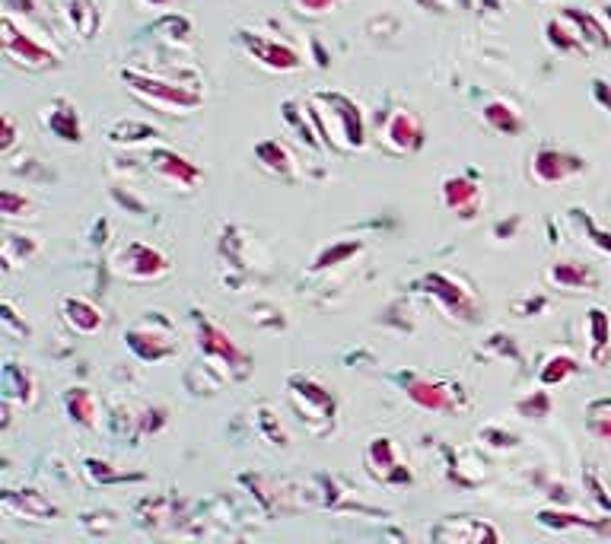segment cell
<instances>
[{
    "instance_id": "cell-29",
    "label": "cell",
    "mask_w": 611,
    "mask_h": 544,
    "mask_svg": "<svg viewBox=\"0 0 611 544\" xmlns=\"http://www.w3.org/2000/svg\"><path fill=\"white\" fill-rule=\"evenodd\" d=\"M538 522L545 529H596L599 522H589L583 516H573V513H561V510H541Z\"/></svg>"
},
{
    "instance_id": "cell-17",
    "label": "cell",
    "mask_w": 611,
    "mask_h": 544,
    "mask_svg": "<svg viewBox=\"0 0 611 544\" xmlns=\"http://www.w3.org/2000/svg\"><path fill=\"white\" fill-rule=\"evenodd\" d=\"M255 160L265 172L277 175V179H290L293 169H296L290 147L281 144V140H261V144L255 147Z\"/></svg>"
},
{
    "instance_id": "cell-33",
    "label": "cell",
    "mask_w": 611,
    "mask_h": 544,
    "mask_svg": "<svg viewBox=\"0 0 611 544\" xmlns=\"http://www.w3.org/2000/svg\"><path fill=\"white\" fill-rule=\"evenodd\" d=\"M0 214H4L7 220H13V217H29V214H32V201H29L26 195H20V191L4 188V195H0Z\"/></svg>"
},
{
    "instance_id": "cell-18",
    "label": "cell",
    "mask_w": 611,
    "mask_h": 544,
    "mask_svg": "<svg viewBox=\"0 0 611 544\" xmlns=\"http://www.w3.org/2000/svg\"><path fill=\"white\" fill-rule=\"evenodd\" d=\"M548 284L561 290H580V287H596L599 277L592 268L580 265V261H557L548 268Z\"/></svg>"
},
{
    "instance_id": "cell-25",
    "label": "cell",
    "mask_w": 611,
    "mask_h": 544,
    "mask_svg": "<svg viewBox=\"0 0 611 544\" xmlns=\"http://www.w3.org/2000/svg\"><path fill=\"white\" fill-rule=\"evenodd\" d=\"M567 20L580 29V35L583 39H589L592 45H602V48H608L611 45V32H608V26H602V20L599 16H589V13H580L576 7H567Z\"/></svg>"
},
{
    "instance_id": "cell-21",
    "label": "cell",
    "mask_w": 611,
    "mask_h": 544,
    "mask_svg": "<svg viewBox=\"0 0 611 544\" xmlns=\"http://www.w3.org/2000/svg\"><path fill=\"white\" fill-rule=\"evenodd\" d=\"M4 503L10 506V510L23 513L26 519H55L58 516V506L48 503L39 490H23V494H13V490H7Z\"/></svg>"
},
{
    "instance_id": "cell-6",
    "label": "cell",
    "mask_w": 611,
    "mask_h": 544,
    "mask_svg": "<svg viewBox=\"0 0 611 544\" xmlns=\"http://www.w3.org/2000/svg\"><path fill=\"white\" fill-rule=\"evenodd\" d=\"M586 169L583 156L567 153V150H557V147H541L532 156V179L538 185H557V182H567L570 175H580Z\"/></svg>"
},
{
    "instance_id": "cell-41",
    "label": "cell",
    "mask_w": 611,
    "mask_h": 544,
    "mask_svg": "<svg viewBox=\"0 0 611 544\" xmlns=\"http://www.w3.org/2000/svg\"><path fill=\"white\" fill-rule=\"evenodd\" d=\"M586 230L592 233V239H596V245H602V249L611 255V233H602V230H596V226H592L589 220H586Z\"/></svg>"
},
{
    "instance_id": "cell-7",
    "label": "cell",
    "mask_w": 611,
    "mask_h": 544,
    "mask_svg": "<svg viewBox=\"0 0 611 544\" xmlns=\"http://www.w3.org/2000/svg\"><path fill=\"white\" fill-rule=\"evenodd\" d=\"M242 42H246L249 55L268 70H281V74H287V70H296L303 61H300V51L290 48L287 42H277V39H268V35L261 32H242Z\"/></svg>"
},
{
    "instance_id": "cell-9",
    "label": "cell",
    "mask_w": 611,
    "mask_h": 544,
    "mask_svg": "<svg viewBox=\"0 0 611 544\" xmlns=\"http://www.w3.org/2000/svg\"><path fill=\"white\" fill-rule=\"evenodd\" d=\"M443 204L462 220H475L481 210V188L465 175H449L443 179Z\"/></svg>"
},
{
    "instance_id": "cell-10",
    "label": "cell",
    "mask_w": 611,
    "mask_h": 544,
    "mask_svg": "<svg viewBox=\"0 0 611 544\" xmlns=\"http://www.w3.org/2000/svg\"><path fill=\"white\" fill-rule=\"evenodd\" d=\"M290 398H293V405L300 408L303 414L319 411L325 420L335 417V395H331L328 389H322V385L312 382V379L293 376L290 379Z\"/></svg>"
},
{
    "instance_id": "cell-28",
    "label": "cell",
    "mask_w": 611,
    "mask_h": 544,
    "mask_svg": "<svg viewBox=\"0 0 611 544\" xmlns=\"http://www.w3.org/2000/svg\"><path fill=\"white\" fill-rule=\"evenodd\" d=\"M548 42L554 48H561L564 55H573V51H586V39H583V35L570 32L564 20H551L548 23Z\"/></svg>"
},
{
    "instance_id": "cell-26",
    "label": "cell",
    "mask_w": 611,
    "mask_h": 544,
    "mask_svg": "<svg viewBox=\"0 0 611 544\" xmlns=\"http://www.w3.org/2000/svg\"><path fill=\"white\" fill-rule=\"evenodd\" d=\"M586 325H589V335H592V360L599 363L605 357V347L611 344V322L602 309H589Z\"/></svg>"
},
{
    "instance_id": "cell-35",
    "label": "cell",
    "mask_w": 611,
    "mask_h": 544,
    "mask_svg": "<svg viewBox=\"0 0 611 544\" xmlns=\"http://www.w3.org/2000/svg\"><path fill=\"white\" fill-rule=\"evenodd\" d=\"M144 137H156V131L153 128H147V125H118L115 131H112V140L115 144H137V140H144Z\"/></svg>"
},
{
    "instance_id": "cell-2",
    "label": "cell",
    "mask_w": 611,
    "mask_h": 544,
    "mask_svg": "<svg viewBox=\"0 0 611 544\" xmlns=\"http://www.w3.org/2000/svg\"><path fill=\"white\" fill-rule=\"evenodd\" d=\"M0 39H4V55L10 64L16 67H26V70H45V67H55L58 64V51L32 39L26 29L16 26V16L13 13H4V20H0Z\"/></svg>"
},
{
    "instance_id": "cell-5",
    "label": "cell",
    "mask_w": 611,
    "mask_h": 544,
    "mask_svg": "<svg viewBox=\"0 0 611 544\" xmlns=\"http://www.w3.org/2000/svg\"><path fill=\"white\" fill-rule=\"evenodd\" d=\"M115 271L128 280H156L169 271V261L144 242H128L125 249L118 252Z\"/></svg>"
},
{
    "instance_id": "cell-39",
    "label": "cell",
    "mask_w": 611,
    "mask_h": 544,
    "mask_svg": "<svg viewBox=\"0 0 611 544\" xmlns=\"http://www.w3.org/2000/svg\"><path fill=\"white\" fill-rule=\"evenodd\" d=\"M481 440H497L494 446H500V449L516 446V436H513V433H497V430H484V433H481Z\"/></svg>"
},
{
    "instance_id": "cell-31",
    "label": "cell",
    "mask_w": 611,
    "mask_h": 544,
    "mask_svg": "<svg viewBox=\"0 0 611 544\" xmlns=\"http://www.w3.org/2000/svg\"><path fill=\"white\" fill-rule=\"evenodd\" d=\"M516 414L526 417V420L548 417V414H551V398H548V392H532V395H526V398H519V401H516Z\"/></svg>"
},
{
    "instance_id": "cell-36",
    "label": "cell",
    "mask_w": 611,
    "mask_h": 544,
    "mask_svg": "<svg viewBox=\"0 0 611 544\" xmlns=\"http://www.w3.org/2000/svg\"><path fill=\"white\" fill-rule=\"evenodd\" d=\"M296 10L300 13H309V16H322L328 10H335L338 7V0H293Z\"/></svg>"
},
{
    "instance_id": "cell-37",
    "label": "cell",
    "mask_w": 611,
    "mask_h": 544,
    "mask_svg": "<svg viewBox=\"0 0 611 544\" xmlns=\"http://www.w3.org/2000/svg\"><path fill=\"white\" fill-rule=\"evenodd\" d=\"M513 309H516V315H535L538 309H545V300H541V296H526V300L516 303Z\"/></svg>"
},
{
    "instance_id": "cell-30",
    "label": "cell",
    "mask_w": 611,
    "mask_h": 544,
    "mask_svg": "<svg viewBox=\"0 0 611 544\" xmlns=\"http://www.w3.org/2000/svg\"><path fill=\"white\" fill-rule=\"evenodd\" d=\"M363 249V242H338V245H331V249H325L319 258H316V271H325V268H335L341 265V261H347L351 255H357Z\"/></svg>"
},
{
    "instance_id": "cell-38",
    "label": "cell",
    "mask_w": 611,
    "mask_h": 544,
    "mask_svg": "<svg viewBox=\"0 0 611 544\" xmlns=\"http://www.w3.org/2000/svg\"><path fill=\"white\" fill-rule=\"evenodd\" d=\"M16 144V125H13V118L4 115V140H0V153H10Z\"/></svg>"
},
{
    "instance_id": "cell-8",
    "label": "cell",
    "mask_w": 611,
    "mask_h": 544,
    "mask_svg": "<svg viewBox=\"0 0 611 544\" xmlns=\"http://www.w3.org/2000/svg\"><path fill=\"white\" fill-rule=\"evenodd\" d=\"M198 344L207 357H217L220 363H226L230 370L246 373L249 370V357L233 344V338L226 335L223 328H217L211 319H198Z\"/></svg>"
},
{
    "instance_id": "cell-23",
    "label": "cell",
    "mask_w": 611,
    "mask_h": 544,
    "mask_svg": "<svg viewBox=\"0 0 611 544\" xmlns=\"http://www.w3.org/2000/svg\"><path fill=\"white\" fill-rule=\"evenodd\" d=\"M484 121H487V125H491L494 131H500V134H519V131H522L519 112L513 109L510 102H500V99H494V102L484 105Z\"/></svg>"
},
{
    "instance_id": "cell-1",
    "label": "cell",
    "mask_w": 611,
    "mask_h": 544,
    "mask_svg": "<svg viewBox=\"0 0 611 544\" xmlns=\"http://www.w3.org/2000/svg\"><path fill=\"white\" fill-rule=\"evenodd\" d=\"M309 118L312 128L322 137L325 147H335L341 153L360 150L366 144L363 115L357 102H351L341 93H316L309 99Z\"/></svg>"
},
{
    "instance_id": "cell-3",
    "label": "cell",
    "mask_w": 611,
    "mask_h": 544,
    "mask_svg": "<svg viewBox=\"0 0 611 544\" xmlns=\"http://www.w3.org/2000/svg\"><path fill=\"white\" fill-rule=\"evenodd\" d=\"M121 80L128 83L131 93L160 105V109H195V105H201V93L188 90L182 83H169L160 77L141 74V70H121Z\"/></svg>"
},
{
    "instance_id": "cell-42",
    "label": "cell",
    "mask_w": 611,
    "mask_h": 544,
    "mask_svg": "<svg viewBox=\"0 0 611 544\" xmlns=\"http://www.w3.org/2000/svg\"><path fill=\"white\" fill-rule=\"evenodd\" d=\"M602 20L608 23V32H611V7H605V10H602Z\"/></svg>"
},
{
    "instance_id": "cell-11",
    "label": "cell",
    "mask_w": 611,
    "mask_h": 544,
    "mask_svg": "<svg viewBox=\"0 0 611 544\" xmlns=\"http://www.w3.org/2000/svg\"><path fill=\"white\" fill-rule=\"evenodd\" d=\"M405 389H408V398L414 401L417 408H424V411H456V401H452L449 385H443V382H433V379H424V376H405Z\"/></svg>"
},
{
    "instance_id": "cell-20",
    "label": "cell",
    "mask_w": 611,
    "mask_h": 544,
    "mask_svg": "<svg viewBox=\"0 0 611 544\" xmlns=\"http://www.w3.org/2000/svg\"><path fill=\"white\" fill-rule=\"evenodd\" d=\"M61 312H64V322L71 325L77 335H93V331L102 328V312L93 303L77 300V296H67Z\"/></svg>"
},
{
    "instance_id": "cell-13",
    "label": "cell",
    "mask_w": 611,
    "mask_h": 544,
    "mask_svg": "<svg viewBox=\"0 0 611 544\" xmlns=\"http://www.w3.org/2000/svg\"><path fill=\"white\" fill-rule=\"evenodd\" d=\"M366 465H370L373 478L379 481H411L408 471H401V465L395 462V446L386 436H376L370 443V449H366Z\"/></svg>"
},
{
    "instance_id": "cell-16",
    "label": "cell",
    "mask_w": 611,
    "mask_h": 544,
    "mask_svg": "<svg viewBox=\"0 0 611 544\" xmlns=\"http://www.w3.org/2000/svg\"><path fill=\"white\" fill-rule=\"evenodd\" d=\"M45 125L51 128V134L67 140V144H80L83 140V131H80V118H77V109L67 99H55L48 105L45 112Z\"/></svg>"
},
{
    "instance_id": "cell-19",
    "label": "cell",
    "mask_w": 611,
    "mask_h": 544,
    "mask_svg": "<svg viewBox=\"0 0 611 544\" xmlns=\"http://www.w3.org/2000/svg\"><path fill=\"white\" fill-rule=\"evenodd\" d=\"M424 284L430 287L433 296H440V300H443L452 312L465 315V319H475V306H471L468 293L456 284V280H449V277H443V274H430Z\"/></svg>"
},
{
    "instance_id": "cell-12",
    "label": "cell",
    "mask_w": 611,
    "mask_h": 544,
    "mask_svg": "<svg viewBox=\"0 0 611 544\" xmlns=\"http://www.w3.org/2000/svg\"><path fill=\"white\" fill-rule=\"evenodd\" d=\"M150 166L163 175V179L176 182L182 188H195L201 179V169L188 160V156L176 153V150H153L150 153Z\"/></svg>"
},
{
    "instance_id": "cell-4",
    "label": "cell",
    "mask_w": 611,
    "mask_h": 544,
    "mask_svg": "<svg viewBox=\"0 0 611 544\" xmlns=\"http://www.w3.org/2000/svg\"><path fill=\"white\" fill-rule=\"evenodd\" d=\"M379 147L395 156H408L424 147V125L411 109H392L379 115Z\"/></svg>"
},
{
    "instance_id": "cell-27",
    "label": "cell",
    "mask_w": 611,
    "mask_h": 544,
    "mask_svg": "<svg viewBox=\"0 0 611 544\" xmlns=\"http://www.w3.org/2000/svg\"><path fill=\"white\" fill-rule=\"evenodd\" d=\"M576 370H580V366H576V360H573L570 354H554V357H548L545 366H541L538 379L545 382V385H561V382L570 379Z\"/></svg>"
},
{
    "instance_id": "cell-22",
    "label": "cell",
    "mask_w": 611,
    "mask_h": 544,
    "mask_svg": "<svg viewBox=\"0 0 611 544\" xmlns=\"http://www.w3.org/2000/svg\"><path fill=\"white\" fill-rule=\"evenodd\" d=\"M4 392H7V401H20V405H32L36 401V382L26 370H20L16 363H7L4 370Z\"/></svg>"
},
{
    "instance_id": "cell-40",
    "label": "cell",
    "mask_w": 611,
    "mask_h": 544,
    "mask_svg": "<svg viewBox=\"0 0 611 544\" xmlns=\"http://www.w3.org/2000/svg\"><path fill=\"white\" fill-rule=\"evenodd\" d=\"M592 96H596L605 109H611V86L605 80H592Z\"/></svg>"
},
{
    "instance_id": "cell-24",
    "label": "cell",
    "mask_w": 611,
    "mask_h": 544,
    "mask_svg": "<svg viewBox=\"0 0 611 544\" xmlns=\"http://www.w3.org/2000/svg\"><path fill=\"white\" fill-rule=\"evenodd\" d=\"M67 414H71L74 424L80 427H96V398L90 389H71L64 398Z\"/></svg>"
},
{
    "instance_id": "cell-32",
    "label": "cell",
    "mask_w": 611,
    "mask_h": 544,
    "mask_svg": "<svg viewBox=\"0 0 611 544\" xmlns=\"http://www.w3.org/2000/svg\"><path fill=\"white\" fill-rule=\"evenodd\" d=\"M589 427L596 436H602L605 443H611V398L596 401V405L589 408Z\"/></svg>"
},
{
    "instance_id": "cell-15",
    "label": "cell",
    "mask_w": 611,
    "mask_h": 544,
    "mask_svg": "<svg viewBox=\"0 0 611 544\" xmlns=\"http://www.w3.org/2000/svg\"><path fill=\"white\" fill-rule=\"evenodd\" d=\"M433 538H443V541H471V544H481V541H500V532L494 525H487L481 519H449L443 522L440 529L433 532Z\"/></svg>"
},
{
    "instance_id": "cell-43",
    "label": "cell",
    "mask_w": 611,
    "mask_h": 544,
    "mask_svg": "<svg viewBox=\"0 0 611 544\" xmlns=\"http://www.w3.org/2000/svg\"><path fill=\"white\" fill-rule=\"evenodd\" d=\"M144 4H153V7H163V4H169V0H144Z\"/></svg>"
},
{
    "instance_id": "cell-14",
    "label": "cell",
    "mask_w": 611,
    "mask_h": 544,
    "mask_svg": "<svg viewBox=\"0 0 611 544\" xmlns=\"http://www.w3.org/2000/svg\"><path fill=\"white\" fill-rule=\"evenodd\" d=\"M125 341L141 360H163L176 350V344L169 341V331H156V328H144V325L131 328Z\"/></svg>"
},
{
    "instance_id": "cell-34",
    "label": "cell",
    "mask_w": 611,
    "mask_h": 544,
    "mask_svg": "<svg viewBox=\"0 0 611 544\" xmlns=\"http://www.w3.org/2000/svg\"><path fill=\"white\" fill-rule=\"evenodd\" d=\"M284 118L290 121V125H293L296 131H300V137L306 140L309 147H319V140H316L319 134H312V131H309L306 118L300 115V102H284Z\"/></svg>"
}]
</instances>
